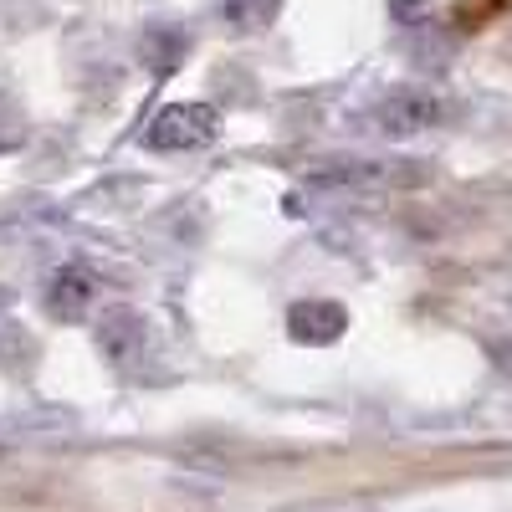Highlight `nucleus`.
<instances>
[{"instance_id": "1", "label": "nucleus", "mask_w": 512, "mask_h": 512, "mask_svg": "<svg viewBox=\"0 0 512 512\" xmlns=\"http://www.w3.org/2000/svg\"><path fill=\"white\" fill-rule=\"evenodd\" d=\"M420 180L425 169H415L410 159H333L313 175V185L328 190H410Z\"/></svg>"}, {"instance_id": "2", "label": "nucleus", "mask_w": 512, "mask_h": 512, "mask_svg": "<svg viewBox=\"0 0 512 512\" xmlns=\"http://www.w3.org/2000/svg\"><path fill=\"white\" fill-rule=\"evenodd\" d=\"M216 128H221V113L210 103H175L144 128V144L159 154H185V149H200L216 139Z\"/></svg>"}, {"instance_id": "3", "label": "nucleus", "mask_w": 512, "mask_h": 512, "mask_svg": "<svg viewBox=\"0 0 512 512\" xmlns=\"http://www.w3.org/2000/svg\"><path fill=\"white\" fill-rule=\"evenodd\" d=\"M369 123L379 139H415V134L441 123V98L425 88H395L369 108Z\"/></svg>"}, {"instance_id": "4", "label": "nucleus", "mask_w": 512, "mask_h": 512, "mask_svg": "<svg viewBox=\"0 0 512 512\" xmlns=\"http://www.w3.org/2000/svg\"><path fill=\"white\" fill-rule=\"evenodd\" d=\"M93 344L103 354V364H113L118 374H134L154 344V333H149V318L134 313V308H108L93 328Z\"/></svg>"}, {"instance_id": "5", "label": "nucleus", "mask_w": 512, "mask_h": 512, "mask_svg": "<svg viewBox=\"0 0 512 512\" xmlns=\"http://www.w3.org/2000/svg\"><path fill=\"white\" fill-rule=\"evenodd\" d=\"M41 303H47V313L62 318V323H82V318L93 313V303H98V277H93L88 267L67 262V267H57V272L47 277Z\"/></svg>"}, {"instance_id": "6", "label": "nucleus", "mask_w": 512, "mask_h": 512, "mask_svg": "<svg viewBox=\"0 0 512 512\" xmlns=\"http://www.w3.org/2000/svg\"><path fill=\"white\" fill-rule=\"evenodd\" d=\"M349 328V313L338 303H323V297H308V303L287 308V333L292 344H338Z\"/></svg>"}, {"instance_id": "7", "label": "nucleus", "mask_w": 512, "mask_h": 512, "mask_svg": "<svg viewBox=\"0 0 512 512\" xmlns=\"http://www.w3.org/2000/svg\"><path fill=\"white\" fill-rule=\"evenodd\" d=\"M139 57H144V67L154 72V77H169L185 57H190V31L185 26H149L144 36H139Z\"/></svg>"}, {"instance_id": "8", "label": "nucleus", "mask_w": 512, "mask_h": 512, "mask_svg": "<svg viewBox=\"0 0 512 512\" xmlns=\"http://www.w3.org/2000/svg\"><path fill=\"white\" fill-rule=\"evenodd\" d=\"M277 16H282V0H221V21L241 36L267 31Z\"/></svg>"}, {"instance_id": "9", "label": "nucleus", "mask_w": 512, "mask_h": 512, "mask_svg": "<svg viewBox=\"0 0 512 512\" xmlns=\"http://www.w3.org/2000/svg\"><path fill=\"white\" fill-rule=\"evenodd\" d=\"M431 6H436V0H390V16H395L400 26H415V21L431 16Z\"/></svg>"}]
</instances>
